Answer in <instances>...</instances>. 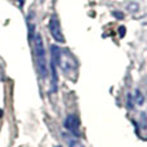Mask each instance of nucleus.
<instances>
[{
    "label": "nucleus",
    "mask_w": 147,
    "mask_h": 147,
    "mask_svg": "<svg viewBox=\"0 0 147 147\" xmlns=\"http://www.w3.org/2000/svg\"><path fill=\"white\" fill-rule=\"evenodd\" d=\"M52 59L61 67V70L65 72V75H71L72 72L76 71V63L75 58L70 52L67 51H62L61 48L53 45L52 47Z\"/></svg>",
    "instance_id": "nucleus-1"
},
{
    "label": "nucleus",
    "mask_w": 147,
    "mask_h": 147,
    "mask_svg": "<svg viewBox=\"0 0 147 147\" xmlns=\"http://www.w3.org/2000/svg\"><path fill=\"white\" fill-rule=\"evenodd\" d=\"M34 53H35V63L38 72L41 79L48 76V66H47V56L44 49L43 38L40 34H35V44H34Z\"/></svg>",
    "instance_id": "nucleus-2"
},
{
    "label": "nucleus",
    "mask_w": 147,
    "mask_h": 147,
    "mask_svg": "<svg viewBox=\"0 0 147 147\" xmlns=\"http://www.w3.org/2000/svg\"><path fill=\"white\" fill-rule=\"evenodd\" d=\"M49 31L51 35L57 43H65V36L62 34V28L59 25V20L56 14H53L49 20Z\"/></svg>",
    "instance_id": "nucleus-3"
},
{
    "label": "nucleus",
    "mask_w": 147,
    "mask_h": 147,
    "mask_svg": "<svg viewBox=\"0 0 147 147\" xmlns=\"http://www.w3.org/2000/svg\"><path fill=\"white\" fill-rule=\"evenodd\" d=\"M65 128L75 137L80 136V120L76 115H69L65 119Z\"/></svg>",
    "instance_id": "nucleus-4"
},
{
    "label": "nucleus",
    "mask_w": 147,
    "mask_h": 147,
    "mask_svg": "<svg viewBox=\"0 0 147 147\" xmlns=\"http://www.w3.org/2000/svg\"><path fill=\"white\" fill-rule=\"evenodd\" d=\"M26 23H27L28 28V40H32V38H35V26H36V17L35 13L30 12L26 18Z\"/></svg>",
    "instance_id": "nucleus-5"
},
{
    "label": "nucleus",
    "mask_w": 147,
    "mask_h": 147,
    "mask_svg": "<svg viewBox=\"0 0 147 147\" xmlns=\"http://www.w3.org/2000/svg\"><path fill=\"white\" fill-rule=\"evenodd\" d=\"M52 92H57V85H58V78H57L56 71V62L52 59Z\"/></svg>",
    "instance_id": "nucleus-6"
},
{
    "label": "nucleus",
    "mask_w": 147,
    "mask_h": 147,
    "mask_svg": "<svg viewBox=\"0 0 147 147\" xmlns=\"http://www.w3.org/2000/svg\"><path fill=\"white\" fill-rule=\"evenodd\" d=\"M67 142H69V147H84L81 145V142H79L76 138L67 137Z\"/></svg>",
    "instance_id": "nucleus-7"
},
{
    "label": "nucleus",
    "mask_w": 147,
    "mask_h": 147,
    "mask_svg": "<svg viewBox=\"0 0 147 147\" xmlns=\"http://www.w3.org/2000/svg\"><path fill=\"white\" fill-rule=\"evenodd\" d=\"M143 96H142V93H141L140 90H136V102H137L138 105H142L143 103Z\"/></svg>",
    "instance_id": "nucleus-8"
},
{
    "label": "nucleus",
    "mask_w": 147,
    "mask_h": 147,
    "mask_svg": "<svg viewBox=\"0 0 147 147\" xmlns=\"http://www.w3.org/2000/svg\"><path fill=\"white\" fill-rule=\"evenodd\" d=\"M127 8H128V10H130V12H136V10L138 9V4L137 3H130Z\"/></svg>",
    "instance_id": "nucleus-9"
},
{
    "label": "nucleus",
    "mask_w": 147,
    "mask_h": 147,
    "mask_svg": "<svg viewBox=\"0 0 147 147\" xmlns=\"http://www.w3.org/2000/svg\"><path fill=\"white\" fill-rule=\"evenodd\" d=\"M114 16L116 18H120V20H123V18H124V16H123L121 12H114Z\"/></svg>",
    "instance_id": "nucleus-10"
},
{
    "label": "nucleus",
    "mask_w": 147,
    "mask_h": 147,
    "mask_svg": "<svg viewBox=\"0 0 147 147\" xmlns=\"http://www.w3.org/2000/svg\"><path fill=\"white\" fill-rule=\"evenodd\" d=\"M124 35H125V27H123V26H121V27H120V36L123 38Z\"/></svg>",
    "instance_id": "nucleus-11"
},
{
    "label": "nucleus",
    "mask_w": 147,
    "mask_h": 147,
    "mask_svg": "<svg viewBox=\"0 0 147 147\" xmlns=\"http://www.w3.org/2000/svg\"><path fill=\"white\" fill-rule=\"evenodd\" d=\"M23 1H25V0H20V5H21V7L23 5Z\"/></svg>",
    "instance_id": "nucleus-12"
},
{
    "label": "nucleus",
    "mask_w": 147,
    "mask_h": 147,
    "mask_svg": "<svg viewBox=\"0 0 147 147\" xmlns=\"http://www.w3.org/2000/svg\"><path fill=\"white\" fill-rule=\"evenodd\" d=\"M1 78H3V72H1V70H0V80H1Z\"/></svg>",
    "instance_id": "nucleus-13"
}]
</instances>
